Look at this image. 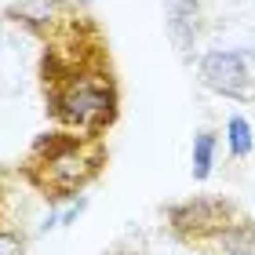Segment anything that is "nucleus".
<instances>
[{
    "label": "nucleus",
    "mask_w": 255,
    "mask_h": 255,
    "mask_svg": "<svg viewBox=\"0 0 255 255\" xmlns=\"http://www.w3.org/2000/svg\"><path fill=\"white\" fill-rule=\"evenodd\" d=\"M55 121H62L69 131L102 135L117 121V80L110 73V62L80 66L66 84L48 95Z\"/></svg>",
    "instance_id": "nucleus-1"
},
{
    "label": "nucleus",
    "mask_w": 255,
    "mask_h": 255,
    "mask_svg": "<svg viewBox=\"0 0 255 255\" xmlns=\"http://www.w3.org/2000/svg\"><path fill=\"white\" fill-rule=\"evenodd\" d=\"M237 219L230 201H215V197H197V201H182L175 208H168V223L179 237L186 241H201V237H215L219 230H226Z\"/></svg>",
    "instance_id": "nucleus-2"
},
{
    "label": "nucleus",
    "mask_w": 255,
    "mask_h": 255,
    "mask_svg": "<svg viewBox=\"0 0 255 255\" xmlns=\"http://www.w3.org/2000/svg\"><path fill=\"white\" fill-rule=\"evenodd\" d=\"M201 80L208 88L223 91V95H245V84H248V62L241 51H208L201 59Z\"/></svg>",
    "instance_id": "nucleus-3"
},
{
    "label": "nucleus",
    "mask_w": 255,
    "mask_h": 255,
    "mask_svg": "<svg viewBox=\"0 0 255 255\" xmlns=\"http://www.w3.org/2000/svg\"><path fill=\"white\" fill-rule=\"evenodd\" d=\"M73 11L77 7H69L66 0H11L4 18L26 26L29 33H37V37H48L66 15H73Z\"/></svg>",
    "instance_id": "nucleus-4"
},
{
    "label": "nucleus",
    "mask_w": 255,
    "mask_h": 255,
    "mask_svg": "<svg viewBox=\"0 0 255 255\" xmlns=\"http://www.w3.org/2000/svg\"><path fill=\"white\" fill-rule=\"evenodd\" d=\"M215 241L226 255H255V226L245 219H234L226 230H219Z\"/></svg>",
    "instance_id": "nucleus-5"
},
{
    "label": "nucleus",
    "mask_w": 255,
    "mask_h": 255,
    "mask_svg": "<svg viewBox=\"0 0 255 255\" xmlns=\"http://www.w3.org/2000/svg\"><path fill=\"white\" fill-rule=\"evenodd\" d=\"M226 138H230V153H234L237 160H245L252 157V124L241 117V113H234V117L226 121Z\"/></svg>",
    "instance_id": "nucleus-6"
},
{
    "label": "nucleus",
    "mask_w": 255,
    "mask_h": 255,
    "mask_svg": "<svg viewBox=\"0 0 255 255\" xmlns=\"http://www.w3.org/2000/svg\"><path fill=\"white\" fill-rule=\"evenodd\" d=\"M212 164H215V135L201 131L193 138V179L204 182L208 175H212Z\"/></svg>",
    "instance_id": "nucleus-7"
},
{
    "label": "nucleus",
    "mask_w": 255,
    "mask_h": 255,
    "mask_svg": "<svg viewBox=\"0 0 255 255\" xmlns=\"http://www.w3.org/2000/svg\"><path fill=\"white\" fill-rule=\"evenodd\" d=\"M84 208H88V197H77V201L69 204V208H62V212H59V226H73Z\"/></svg>",
    "instance_id": "nucleus-8"
},
{
    "label": "nucleus",
    "mask_w": 255,
    "mask_h": 255,
    "mask_svg": "<svg viewBox=\"0 0 255 255\" xmlns=\"http://www.w3.org/2000/svg\"><path fill=\"white\" fill-rule=\"evenodd\" d=\"M0 255H22V237L0 230Z\"/></svg>",
    "instance_id": "nucleus-9"
},
{
    "label": "nucleus",
    "mask_w": 255,
    "mask_h": 255,
    "mask_svg": "<svg viewBox=\"0 0 255 255\" xmlns=\"http://www.w3.org/2000/svg\"><path fill=\"white\" fill-rule=\"evenodd\" d=\"M77 4H88V0H77Z\"/></svg>",
    "instance_id": "nucleus-10"
},
{
    "label": "nucleus",
    "mask_w": 255,
    "mask_h": 255,
    "mask_svg": "<svg viewBox=\"0 0 255 255\" xmlns=\"http://www.w3.org/2000/svg\"><path fill=\"white\" fill-rule=\"evenodd\" d=\"M252 84H255V77H252Z\"/></svg>",
    "instance_id": "nucleus-11"
}]
</instances>
